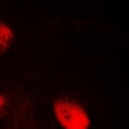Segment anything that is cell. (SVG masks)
<instances>
[{
    "label": "cell",
    "mask_w": 129,
    "mask_h": 129,
    "mask_svg": "<svg viewBox=\"0 0 129 129\" xmlns=\"http://www.w3.org/2000/svg\"><path fill=\"white\" fill-rule=\"evenodd\" d=\"M4 112V98L0 95V115H3Z\"/></svg>",
    "instance_id": "cell-3"
},
{
    "label": "cell",
    "mask_w": 129,
    "mask_h": 129,
    "mask_svg": "<svg viewBox=\"0 0 129 129\" xmlns=\"http://www.w3.org/2000/svg\"><path fill=\"white\" fill-rule=\"evenodd\" d=\"M13 40V32L7 25L0 23V54L4 53Z\"/></svg>",
    "instance_id": "cell-2"
},
{
    "label": "cell",
    "mask_w": 129,
    "mask_h": 129,
    "mask_svg": "<svg viewBox=\"0 0 129 129\" xmlns=\"http://www.w3.org/2000/svg\"><path fill=\"white\" fill-rule=\"evenodd\" d=\"M57 119L64 129H88L89 119L83 107L67 98H61L54 103Z\"/></svg>",
    "instance_id": "cell-1"
}]
</instances>
